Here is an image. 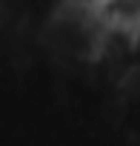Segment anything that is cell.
Masks as SVG:
<instances>
[{
	"label": "cell",
	"instance_id": "cell-1",
	"mask_svg": "<svg viewBox=\"0 0 140 146\" xmlns=\"http://www.w3.org/2000/svg\"><path fill=\"white\" fill-rule=\"evenodd\" d=\"M97 17L103 26L140 32V0H103Z\"/></svg>",
	"mask_w": 140,
	"mask_h": 146
}]
</instances>
